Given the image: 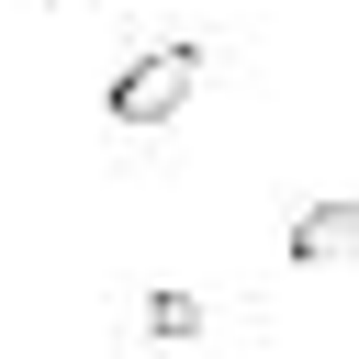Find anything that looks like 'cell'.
Returning <instances> with one entry per match:
<instances>
[{
    "label": "cell",
    "instance_id": "cell-1",
    "mask_svg": "<svg viewBox=\"0 0 359 359\" xmlns=\"http://www.w3.org/2000/svg\"><path fill=\"white\" fill-rule=\"evenodd\" d=\"M191 90H202V56H191V45H146V56L112 79V123H168Z\"/></svg>",
    "mask_w": 359,
    "mask_h": 359
},
{
    "label": "cell",
    "instance_id": "cell-2",
    "mask_svg": "<svg viewBox=\"0 0 359 359\" xmlns=\"http://www.w3.org/2000/svg\"><path fill=\"white\" fill-rule=\"evenodd\" d=\"M348 247H359V202H348V191L292 224V269H325V258H348Z\"/></svg>",
    "mask_w": 359,
    "mask_h": 359
},
{
    "label": "cell",
    "instance_id": "cell-3",
    "mask_svg": "<svg viewBox=\"0 0 359 359\" xmlns=\"http://www.w3.org/2000/svg\"><path fill=\"white\" fill-rule=\"evenodd\" d=\"M146 325H157V337H191L202 314H191V292H157V303H146Z\"/></svg>",
    "mask_w": 359,
    "mask_h": 359
}]
</instances>
